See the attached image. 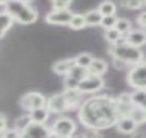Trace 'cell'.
I'll return each instance as SVG.
<instances>
[{
    "instance_id": "obj_22",
    "label": "cell",
    "mask_w": 146,
    "mask_h": 138,
    "mask_svg": "<svg viewBox=\"0 0 146 138\" xmlns=\"http://www.w3.org/2000/svg\"><path fill=\"white\" fill-rule=\"evenodd\" d=\"M31 118H30V114H25V115H21L18 116L16 119V121H14V127H16V130L17 132H23V130L26 129V128L29 127V125L31 124Z\"/></svg>"
},
{
    "instance_id": "obj_9",
    "label": "cell",
    "mask_w": 146,
    "mask_h": 138,
    "mask_svg": "<svg viewBox=\"0 0 146 138\" xmlns=\"http://www.w3.org/2000/svg\"><path fill=\"white\" fill-rule=\"evenodd\" d=\"M45 108H47L49 112H53V114H62V112H65V111L70 110L69 103L65 100V97L62 93L54 94V96L50 97L49 100L47 101Z\"/></svg>"
},
{
    "instance_id": "obj_23",
    "label": "cell",
    "mask_w": 146,
    "mask_h": 138,
    "mask_svg": "<svg viewBox=\"0 0 146 138\" xmlns=\"http://www.w3.org/2000/svg\"><path fill=\"white\" fill-rule=\"evenodd\" d=\"M132 94V103L146 111V93L145 90H137Z\"/></svg>"
},
{
    "instance_id": "obj_8",
    "label": "cell",
    "mask_w": 146,
    "mask_h": 138,
    "mask_svg": "<svg viewBox=\"0 0 146 138\" xmlns=\"http://www.w3.org/2000/svg\"><path fill=\"white\" fill-rule=\"evenodd\" d=\"M72 16H74V13L70 9H66V11H52L45 16V22L49 23V25L66 26L70 25Z\"/></svg>"
},
{
    "instance_id": "obj_14",
    "label": "cell",
    "mask_w": 146,
    "mask_h": 138,
    "mask_svg": "<svg viewBox=\"0 0 146 138\" xmlns=\"http://www.w3.org/2000/svg\"><path fill=\"white\" fill-rule=\"evenodd\" d=\"M62 94H64L65 100L69 103L70 110H74L79 106L80 100H82V93L78 89H65V92Z\"/></svg>"
},
{
    "instance_id": "obj_27",
    "label": "cell",
    "mask_w": 146,
    "mask_h": 138,
    "mask_svg": "<svg viewBox=\"0 0 146 138\" xmlns=\"http://www.w3.org/2000/svg\"><path fill=\"white\" fill-rule=\"evenodd\" d=\"M53 11H66L70 8L71 1H65V0H54L50 3Z\"/></svg>"
},
{
    "instance_id": "obj_29",
    "label": "cell",
    "mask_w": 146,
    "mask_h": 138,
    "mask_svg": "<svg viewBox=\"0 0 146 138\" xmlns=\"http://www.w3.org/2000/svg\"><path fill=\"white\" fill-rule=\"evenodd\" d=\"M121 5L125 7V8L128 9H140L142 8L143 5H145V1H138V0H131V1H123L121 3Z\"/></svg>"
},
{
    "instance_id": "obj_11",
    "label": "cell",
    "mask_w": 146,
    "mask_h": 138,
    "mask_svg": "<svg viewBox=\"0 0 146 138\" xmlns=\"http://www.w3.org/2000/svg\"><path fill=\"white\" fill-rule=\"evenodd\" d=\"M124 42L132 47L140 48L143 44H146V32L143 30H131L125 35Z\"/></svg>"
},
{
    "instance_id": "obj_30",
    "label": "cell",
    "mask_w": 146,
    "mask_h": 138,
    "mask_svg": "<svg viewBox=\"0 0 146 138\" xmlns=\"http://www.w3.org/2000/svg\"><path fill=\"white\" fill-rule=\"evenodd\" d=\"M82 138H102V135H101V133H98L97 130L89 129V128H88V130H87V132H83L82 133Z\"/></svg>"
},
{
    "instance_id": "obj_37",
    "label": "cell",
    "mask_w": 146,
    "mask_h": 138,
    "mask_svg": "<svg viewBox=\"0 0 146 138\" xmlns=\"http://www.w3.org/2000/svg\"><path fill=\"white\" fill-rule=\"evenodd\" d=\"M145 32H146V31H145Z\"/></svg>"
},
{
    "instance_id": "obj_36",
    "label": "cell",
    "mask_w": 146,
    "mask_h": 138,
    "mask_svg": "<svg viewBox=\"0 0 146 138\" xmlns=\"http://www.w3.org/2000/svg\"><path fill=\"white\" fill-rule=\"evenodd\" d=\"M145 93H146V89H145Z\"/></svg>"
},
{
    "instance_id": "obj_12",
    "label": "cell",
    "mask_w": 146,
    "mask_h": 138,
    "mask_svg": "<svg viewBox=\"0 0 146 138\" xmlns=\"http://www.w3.org/2000/svg\"><path fill=\"white\" fill-rule=\"evenodd\" d=\"M137 125L138 124L133 119H131L128 116H124V118H119L115 127H116V129L120 133H123V134H132V133L136 132Z\"/></svg>"
},
{
    "instance_id": "obj_16",
    "label": "cell",
    "mask_w": 146,
    "mask_h": 138,
    "mask_svg": "<svg viewBox=\"0 0 146 138\" xmlns=\"http://www.w3.org/2000/svg\"><path fill=\"white\" fill-rule=\"evenodd\" d=\"M29 114H30L31 121L36 123V124H45V121H47L48 118H49V111L45 107L36 108V110L31 111V112H29Z\"/></svg>"
},
{
    "instance_id": "obj_5",
    "label": "cell",
    "mask_w": 146,
    "mask_h": 138,
    "mask_svg": "<svg viewBox=\"0 0 146 138\" xmlns=\"http://www.w3.org/2000/svg\"><path fill=\"white\" fill-rule=\"evenodd\" d=\"M127 81L137 90L146 89V62L136 65L127 75Z\"/></svg>"
},
{
    "instance_id": "obj_21",
    "label": "cell",
    "mask_w": 146,
    "mask_h": 138,
    "mask_svg": "<svg viewBox=\"0 0 146 138\" xmlns=\"http://www.w3.org/2000/svg\"><path fill=\"white\" fill-rule=\"evenodd\" d=\"M114 28L118 30L121 35H127V34L132 30V23H131V21L127 18H118Z\"/></svg>"
},
{
    "instance_id": "obj_25",
    "label": "cell",
    "mask_w": 146,
    "mask_h": 138,
    "mask_svg": "<svg viewBox=\"0 0 146 138\" xmlns=\"http://www.w3.org/2000/svg\"><path fill=\"white\" fill-rule=\"evenodd\" d=\"M123 38V35H121L120 32H119L118 30H115V28H109V30L105 31V39L106 42H109L111 45L116 44V43L120 40V39Z\"/></svg>"
},
{
    "instance_id": "obj_20",
    "label": "cell",
    "mask_w": 146,
    "mask_h": 138,
    "mask_svg": "<svg viewBox=\"0 0 146 138\" xmlns=\"http://www.w3.org/2000/svg\"><path fill=\"white\" fill-rule=\"evenodd\" d=\"M93 59H94L93 55L89 54V53H80V54H78L75 57V63H76V66L88 70V67L91 66Z\"/></svg>"
},
{
    "instance_id": "obj_32",
    "label": "cell",
    "mask_w": 146,
    "mask_h": 138,
    "mask_svg": "<svg viewBox=\"0 0 146 138\" xmlns=\"http://www.w3.org/2000/svg\"><path fill=\"white\" fill-rule=\"evenodd\" d=\"M137 22H138V25L140 26H142V27L146 28V12H142V13L138 16Z\"/></svg>"
},
{
    "instance_id": "obj_18",
    "label": "cell",
    "mask_w": 146,
    "mask_h": 138,
    "mask_svg": "<svg viewBox=\"0 0 146 138\" xmlns=\"http://www.w3.org/2000/svg\"><path fill=\"white\" fill-rule=\"evenodd\" d=\"M13 22H14V21L12 19V17L9 16L5 11L0 12V39L3 38V36L5 35L7 31L12 27Z\"/></svg>"
},
{
    "instance_id": "obj_26",
    "label": "cell",
    "mask_w": 146,
    "mask_h": 138,
    "mask_svg": "<svg viewBox=\"0 0 146 138\" xmlns=\"http://www.w3.org/2000/svg\"><path fill=\"white\" fill-rule=\"evenodd\" d=\"M70 27L72 30H82L86 27V21H84V16L83 14H74L70 21Z\"/></svg>"
},
{
    "instance_id": "obj_24",
    "label": "cell",
    "mask_w": 146,
    "mask_h": 138,
    "mask_svg": "<svg viewBox=\"0 0 146 138\" xmlns=\"http://www.w3.org/2000/svg\"><path fill=\"white\" fill-rule=\"evenodd\" d=\"M128 118L133 119L136 123H137V124L145 123V121H146V111L133 105V107H132V110H131V112H129V115H128Z\"/></svg>"
},
{
    "instance_id": "obj_4",
    "label": "cell",
    "mask_w": 146,
    "mask_h": 138,
    "mask_svg": "<svg viewBox=\"0 0 146 138\" xmlns=\"http://www.w3.org/2000/svg\"><path fill=\"white\" fill-rule=\"evenodd\" d=\"M75 130H76L75 121L67 116H64L54 121V124L52 125V129H50V134L57 135L60 138H71Z\"/></svg>"
},
{
    "instance_id": "obj_2",
    "label": "cell",
    "mask_w": 146,
    "mask_h": 138,
    "mask_svg": "<svg viewBox=\"0 0 146 138\" xmlns=\"http://www.w3.org/2000/svg\"><path fill=\"white\" fill-rule=\"evenodd\" d=\"M4 11L12 17L13 21L22 25H30L38 19L39 13L27 1H7Z\"/></svg>"
},
{
    "instance_id": "obj_13",
    "label": "cell",
    "mask_w": 146,
    "mask_h": 138,
    "mask_svg": "<svg viewBox=\"0 0 146 138\" xmlns=\"http://www.w3.org/2000/svg\"><path fill=\"white\" fill-rule=\"evenodd\" d=\"M76 66L75 63V58H66V59H61V61H57L54 65H53V71L57 75H64V76H67L70 74L74 67Z\"/></svg>"
},
{
    "instance_id": "obj_19",
    "label": "cell",
    "mask_w": 146,
    "mask_h": 138,
    "mask_svg": "<svg viewBox=\"0 0 146 138\" xmlns=\"http://www.w3.org/2000/svg\"><path fill=\"white\" fill-rule=\"evenodd\" d=\"M97 11L102 14V17H109V16H115L116 13V5L113 1H104L98 5Z\"/></svg>"
},
{
    "instance_id": "obj_34",
    "label": "cell",
    "mask_w": 146,
    "mask_h": 138,
    "mask_svg": "<svg viewBox=\"0 0 146 138\" xmlns=\"http://www.w3.org/2000/svg\"><path fill=\"white\" fill-rule=\"evenodd\" d=\"M0 138H4V137H3V135H0Z\"/></svg>"
},
{
    "instance_id": "obj_33",
    "label": "cell",
    "mask_w": 146,
    "mask_h": 138,
    "mask_svg": "<svg viewBox=\"0 0 146 138\" xmlns=\"http://www.w3.org/2000/svg\"><path fill=\"white\" fill-rule=\"evenodd\" d=\"M113 65H114V67L118 69V70H121V69H124V67L127 66L124 62H121L120 59H118V58H113Z\"/></svg>"
},
{
    "instance_id": "obj_35",
    "label": "cell",
    "mask_w": 146,
    "mask_h": 138,
    "mask_svg": "<svg viewBox=\"0 0 146 138\" xmlns=\"http://www.w3.org/2000/svg\"><path fill=\"white\" fill-rule=\"evenodd\" d=\"M18 138H21V134H19V137H18Z\"/></svg>"
},
{
    "instance_id": "obj_10",
    "label": "cell",
    "mask_w": 146,
    "mask_h": 138,
    "mask_svg": "<svg viewBox=\"0 0 146 138\" xmlns=\"http://www.w3.org/2000/svg\"><path fill=\"white\" fill-rule=\"evenodd\" d=\"M21 138H48L50 132L44 124H36L31 123L23 132L19 133Z\"/></svg>"
},
{
    "instance_id": "obj_28",
    "label": "cell",
    "mask_w": 146,
    "mask_h": 138,
    "mask_svg": "<svg viewBox=\"0 0 146 138\" xmlns=\"http://www.w3.org/2000/svg\"><path fill=\"white\" fill-rule=\"evenodd\" d=\"M116 17L115 16H109V17H104L102 18V22L100 26H102L104 28H106V30H109V28H113L114 26H115V22H116Z\"/></svg>"
},
{
    "instance_id": "obj_7",
    "label": "cell",
    "mask_w": 146,
    "mask_h": 138,
    "mask_svg": "<svg viewBox=\"0 0 146 138\" xmlns=\"http://www.w3.org/2000/svg\"><path fill=\"white\" fill-rule=\"evenodd\" d=\"M105 85V81L101 76H96V75L88 74V76L86 79H83L82 81L78 85V90L82 94L86 93H96V92H100Z\"/></svg>"
},
{
    "instance_id": "obj_15",
    "label": "cell",
    "mask_w": 146,
    "mask_h": 138,
    "mask_svg": "<svg viewBox=\"0 0 146 138\" xmlns=\"http://www.w3.org/2000/svg\"><path fill=\"white\" fill-rule=\"evenodd\" d=\"M106 70H108V65L104 59H100V58H94L92 61L91 66L88 67V72L92 75H96V76H101L102 74H105Z\"/></svg>"
},
{
    "instance_id": "obj_31",
    "label": "cell",
    "mask_w": 146,
    "mask_h": 138,
    "mask_svg": "<svg viewBox=\"0 0 146 138\" xmlns=\"http://www.w3.org/2000/svg\"><path fill=\"white\" fill-rule=\"evenodd\" d=\"M7 125H8V121H7V116L4 115V114L0 112V135H1L7 130Z\"/></svg>"
},
{
    "instance_id": "obj_6",
    "label": "cell",
    "mask_w": 146,
    "mask_h": 138,
    "mask_svg": "<svg viewBox=\"0 0 146 138\" xmlns=\"http://www.w3.org/2000/svg\"><path fill=\"white\" fill-rule=\"evenodd\" d=\"M19 105L23 110L31 112L36 108L45 107L47 98L39 92H30V93H26L25 96H22V98L19 100Z\"/></svg>"
},
{
    "instance_id": "obj_17",
    "label": "cell",
    "mask_w": 146,
    "mask_h": 138,
    "mask_svg": "<svg viewBox=\"0 0 146 138\" xmlns=\"http://www.w3.org/2000/svg\"><path fill=\"white\" fill-rule=\"evenodd\" d=\"M84 16V21H86V26H100L102 22V14L100 13L97 9H92V11L87 12Z\"/></svg>"
},
{
    "instance_id": "obj_3",
    "label": "cell",
    "mask_w": 146,
    "mask_h": 138,
    "mask_svg": "<svg viewBox=\"0 0 146 138\" xmlns=\"http://www.w3.org/2000/svg\"><path fill=\"white\" fill-rule=\"evenodd\" d=\"M110 54L113 58H118L125 65H138L142 62V52L140 48L132 47L125 42H118L116 44L111 45Z\"/></svg>"
},
{
    "instance_id": "obj_1",
    "label": "cell",
    "mask_w": 146,
    "mask_h": 138,
    "mask_svg": "<svg viewBox=\"0 0 146 138\" xmlns=\"http://www.w3.org/2000/svg\"><path fill=\"white\" fill-rule=\"evenodd\" d=\"M119 119L116 98L96 96L80 106L79 120L89 129H106L116 124Z\"/></svg>"
}]
</instances>
